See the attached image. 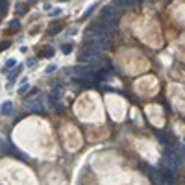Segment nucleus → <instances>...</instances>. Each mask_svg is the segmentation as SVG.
Returning <instances> with one entry per match:
<instances>
[{"label": "nucleus", "mask_w": 185, "mask_h": 185, "mask_svg": "<svg viewBox=\"0 0 185 185\" xmlns=\"http://www.w3.org/2000/svg\"><path fill=\"white\" fill-rule=\"evenodd\" d=\"M141 0H115L113 4L115 6H124V8H130V6H135V4H139Z\"/></svg>", "instance_id": "obj_1"}, {"label": "nucleus", "mask_w": 185, "mask_h": 185, "mask_svg": "<svg viewBox=\"0 0 185 185\" xmlns=\"http://www.w3.org/2000/svg\"><path fill=\"white\" fill-rule=\"evenodd\" d=\"M0 113H2V115H11V113H13V104H11V102H4V104H2Z\"/></svg>", "instance_id": "obj_2"}, {"label": "nucleus", "mask_w": 185, "mask_h": 185, "mask_svg": "<svg viewBox=\"0 0 185 185\" xmlns=\"http://www.w3.org/2000/svg\"><path fill=\"white\" fill-rule=\"evenodd\" d=\"M8 11V0H0V15H4Z\"/></svg>", "instance_id": "obj_3"}, {"label": "nucleus", "mask_w": 185, "mask_h": 185, "mask_svg": "<svg viewBox=\"0 0 185 185\" xmlns=\"http://www.w3.org/2000/svg\"><path fill=\"white\" fill-rule=\"evenodd\" d=\"M52 54H54V50H44V52H41V56H43V58H50Z\"/></svg>", "instance_id": "obj_4"}, {"label": "nucleus", "mask_w": 185, "mask_h": 185, "mask_svg": "<svg viewBox=\"0 0 185 185\" xmlns=\"http://www.w3.org/2000/svg\"><path fill=\"white\" fill-rule=\"evenodd\" d=\"M9 30H19V21H13L9 24Z\"/></svg>", "instance_id": "obj_5"}, {"label": "nucleus", "mask_w": 185, "mask_h": 185, "mask_svg": "<svg viewBox=\"0 0 185 185\" xmlns=\"http://www.w3.org/2000/svg\"><path fill=\"white\" fill-rule=\"evenodd\" d=\"M70 50H72V44H63V52L65 54H69Z\"/></svg>", "instance_id": "obj_6"}, {"label": "nucleus", "mask_w": 185, "mask_h": 185, "mask_svg": "<svg viewBox=\"0 0 185 185\" xmlns=\"http://www.w3.org/2000/svg\"><path fill=\"white\" fill-rule=\"evenodd\" d=\"M28 89H30L28 85H22L21 89H19V93H21V95H26V91H28Z\"/></svg>", "instance_id": "obj_7"}, {"label": "nucleus", "mask_w": 185, "mask_h": 185, "mask_svg": "<svg viewBox=\"0 0 185 185\" xmlns=\"http://www.w3.org/2000/svg\"><path fill=\"white\" fill-rule=\"evenodd\" d=\"M93 11H95V6H91V8H89V9H87V11H85V15H83V17H89V15H91V13H93Z\"/></svg>", "instance_id": "obj_8"}, {"label": "nucleus", "mask_w": 185, "mask_h": 185, "mask_svg": "<svg viewBox=\"0 0 185 185\" xmlns=\"http://www.w3.org/2000/svg\"><path fill=\"white\" fill-rule=\"evenodd\" d=\"M15 59H9V61H8V65H6V67H8V69H11V67H15Z\"/></svg>", "instance_id": "obj_9"}, {"label": "nucleus", "mask_w": 185, "mask_h": 185, "mask_svg": "<svg viewBox=\"0 0 185 185\" xmlns=\"http://www.w3.org/2000/svg\"><path fill=\"white\" fill-rule=\"evenodd\" d=\"M54 70H56V65H50V67L46 69V72H54Z\"/></svg>", "instance_id": "obj_10"}]
</instances>
